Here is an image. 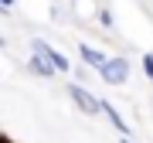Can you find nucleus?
I'll list each match as a JSON object with an SVG mask.
<instances>
[{"label": "nucleus", "mask_w": 153, "mask_h": 143, "mask_svg": "<svg viewBox=\"0 0 153 143\" xmlns=\"http://www.w3.org/2000/svg\"><path fill=\"white\" fill-rule=\"evenodd\" d=\"M75 4H78V0H75Z\"/></svg>", "instance_id": "nucleus-14"}, {"label": "nucleus", "mask_w": 153, "mask_h": 143, "mask_svg": "<svg viewBox=\"0 0 153 143\" xmlns=\"http://www.w3.org/2000/svg\"><path fill=\"white\" fill-rule=\"evenodd\" d=\"M27 72H31L34 78H55V75H58V72L51 68L41 55H34V51H31V58H27Z\"/></svg>", "instance_id": "nucleus-6"}, {"label": "nucleus", "mask_w": 153, "mask_h": 143, "mask_svg": "<svg viewBox=\"0 0 153 143\" xmlns=\"http://www.w3.org/2000/svg\"><path fill=\"white\" fill-rule=\"evenodd\" d=\"M4 143H14V140H4Z\"/></svg>", "instance_id": "nucleus-13"}, {"label": "nucleus", "mask_w": 153, "mask_h": 143, "mask_svg": "<svg viewBox=\"0 0 153 143\" xmlns=\"http://www.w3.org/2000/svg\"><path fill=\"white\" fill-rule=\"evenodd\" d=\"M95 21H99V28H105V31L116 28V14L109 10V7H99V10H95Z\"/></svg>", "instance_id": "nucleus-7"}, {"label": "nucleus", "mask_w": 153, "mask_h": 143, "mask_svg": "<svg viewBox=\"0 0 153 143\" xmlns=\"http://www.w3.org/2000/svg\"><path fill=\"white\" fill-rule=\"evenodd\" d=\"M14 4H17V0H0V14H4V17H7V14H10V10H14Z\"/></svg>", "instance_id": "nucleus-9"}, {"label": "nucleus", "mask_w": 153, "mask_h": 143, "mask_svg": "<svg viewBox=\"0 0 153 143\" xmlns=\"http://www.w3.org/2000/svg\"><path fill=\"white\" fill-rule=\"evenodd\" d=\"M7 48V38H4V34H0V51H4Z\"/></svg>", "instance_id": "nucleus-10"}, {"label": "nucleus", "mask_w": 153, "mask_h": 143, "mask_svg": "<svg viewBox=\"0 0 153 143\" xmlns=\"http://www.w3.org/2000/svg\"><path fill=\"white\" fill-rule=\"evenodd\" d=\"M140 68H143V75L153 82V51H146V55H140Z\"/></svg>", "instance_id": "nucleus-8"}, {"label": "nucleus", "mask_w": 153, "mask_h": 143, "mask_svg": "<svg viewBox=\"0 0 153 143\" xmlns=\"http://www.w3.org/2000/svg\"><path fill=\"white\" fill-rule=\"evenodd\" d=\"M102 116H105V119H109V126H112L116 133H119V136H129V123L123 119V112L116 109L112 102H102Z\"/></svg>", "instance_id": "nucleus-5"}, {"label": "nucleus", "mask_w": 153, "mask_h": 143, "mask_svg": "<svg viewBox=\"0 0 153 143\" xmlns=\"http://www.w3.org/2000/svg\"><path fill=\"white\" fill-rule=\"evenodd\" d=\"M31 51H34V55H41L51 68L58 72V75H68V72H71V61L65 58V51L55 48V44H48L44 38H31Z\"/></svg>", "instance_id": "nucleus-2"}, {"label": "nucleus", "mask_w": 153, "mask_h": 143, "mask_svg": "<svg viewBox=\"0 0 153 143\" xmlns=\"http://www.w3.org/2000/svg\"><path fill=\"white\" fill-rule=\"evenodd\" d=\"M78 58H82V65L85 68H92V72H102V65L109 61V55L105 51H99V48H92V44H78Z\"/></svg>", "instance_id": "nucleus-4"}, {"label": "nucleus", "mask_w": 153, "mask_h": 143, "mask_svg": "<svg viewBox=\"0 0 153 143\" xmlns=\"http://www.w3.org/2000/svg\"><path fill=\"white\" fill-rule=\"evenodd\" d=\"M129 58H123V55H109V61L102 65V72H99V78H102L105 85H126L129 82Z\"/></svg>", "instance_id": "nucleus-3"}, {"label": "nucleus", "mask_w": 153, "mask_h": 143, "mask_svg": "<svg viewBox=\"0 0 153 143\" xmlns=\"http://www.w3.org/2000/svg\"><path fill=\"white\" fill-rule=\"evenodd\" d=\"M65 92H68V99L75 102L78 112H85V116H102V99H99V95H92L82 82H75V78H71V82H65Z\"/></svg>", "instance_id": "nucleus-1"}, {"label": "nucleus", "mask_w": 153, "mask_h": 143, "mask_svg": "<svg viewBox=\"0 0 153 143\" xmlns=\"http://www.w3.org/2000/svg\"><path fill=\"white\" fill-rule=\"evenodd\" d=\"M4 140H7V136H4V133H0V143H4Z\"/></svg>", "instance_id": "nucleus-12"}, {"label": "nucleus", "mask_w": 153, "mask_h": 143, "mask_svg": "<svg viewBox=\"0 0 153 143\" xmlns=\"http://www.w3.org/2000/svg\"><path fill=\"white\" fill-rule=\"evenodd\" d=\"M119 143H133V140H129V136H119Z\"/></svg>", "instance_id": "nucleus-11"}]
</instances>
